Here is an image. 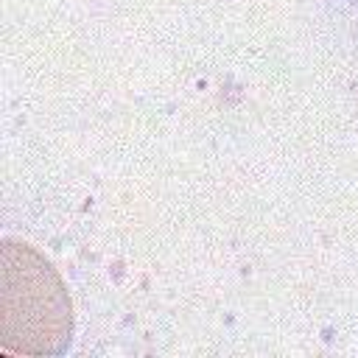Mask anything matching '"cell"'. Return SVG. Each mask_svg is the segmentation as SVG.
Returning a JSON list of instances; mask_svg holds the SVG:
<instances>
[{
    "mask_svg": "<svg viewBox=\"0 0 358 358\" xmlns=\"http://www.w3.org/2000/svg\"><path fill=\"white\" fill-rule=\"evenodd\" d=\"M3 338L8 355H64L73 302L59 271L31 243L3 241Z\"/></svg>",
    "mask_w": 358,
    "mask_h": 358,
    "instance_id": "1",
    "label": "cell"
},
{
    "mask_svg": "<svg viewBox=\"0 0 358 358\" xmlns=\"http://www.w3.org/2000/svg\"><path fill=\"white\" fill-rule=\"evenodd\" d=\"M352 3H358V0H352Z\"/></svg>",
    "mask_w": 358,
    "mask_h": 358,
    "instance_id": "2",
    "label": "cell"
}]
</instances>
